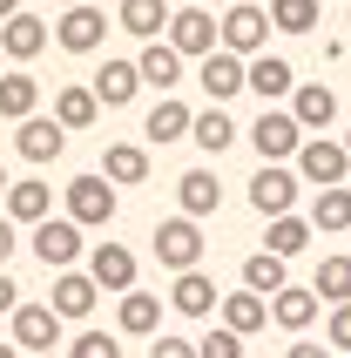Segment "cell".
Segmentation results:
<instances>
[{
	"label": "cell",
	"mask_w": 351,
	"mask_h": 358,
	"mask_svg": "<svg viewBox=\"0 0 351 358\" xmlns=\"http://www.w3.org/2000/svg\"><path fill=\"white\" fill-rule=\"evenodd\" d=\"M223 55H236V61L271 55V7L264 0H230L223 7Z\"/></svg>",
	"instance_id": "6da1fadb"
},
{
	"label": "cell",
	"mask_w": 351,
	"mask_h": 358,
	"mask_svg": "<svg viewBox=\"0 0 351 358\" xmlns=\"http://www.w3.org/2000/svg\"><path fill=\"white\" fill-rule=\"evenodd\" d=\"M243 136L257 142V156H264V162H297V156H304V142H311V136H304V122H297L291 108H264Z\"/></svg>",
	"instance_id": "7a4b0ae2"
},
{
	"label": "cell",
	"mask_w": 351,
	"mask_h": 358,
	"mask_svg": "<svg viewBox=\"0 0 351 358\" xmlns=\"http://www.w3.org/2000/svg\"><path fill=\"white\" fill-rule=\"evenodd\" d=\"M162 41H169L182 61H210L216 48H223V20L189 0V7H176V20H169V34H162Z\"/></svg>",
	"instance_id": "3957f363"
},
{
	"label": "cell",
	"mask_w": 351,
	"mask_h": 358,
	"mask_svg": "<svg viewBox=\"0 0 351 358\" xmlns=\"http://www.w3.org/2000/svg\"><path fill=\"white\" fill-rule=\"evenodd\" d=\"M297 189H304V176L297 169H284V162H264L250 176V210L264 223H277V217H297Z\"/></svg>",
	"instance_id": "277c9868"
},
{
	"label": "cell",
	"mask_w": 351,
	"mask_h": 358,
	"mask_svg": "<svg viewBox=\"0 0 351 358\" xmlns=\"http://www.w3.org/2000/svg\"><path fill=\"white\" fill-rule=\"evenodd\" d=\"M149 250H156V264L162 271H196L203 264V230H196V217H162L156 223V237H149Z\"/></svg>",
	"instance_id": "5b68a950"
},
{
	"label": "cell",
	"mask_w": 351,
	"mask_h": 358,
	"mask_svg": "<svg viewBox=\"0 0 351 358\" xmlns=\"http://www.w3.org/2000/svg\"><path fill=\"white\" fill-rule=\"evenodd\" d=\"M27 250H34V257L48 264V278L75 271V257H81V223H75V217H48V223H34Z\"/></svg>",
	"instance_id": "8992f818"
},
{
	"label": "cell",
	"mask_w": 351,
	"mask_h": 358,
	"mask_svg": "<svg viewBox=\"0 0 351 358\" xmlns=\"http://www.w3.org/2000/svg\"><path fill=\"white\" fill-rule=\"evenodd\" d=\"M297 176L311 182V189H345L351 149H345V142H331V136H311V142H304V156H297Z\"/></svg>",
	"instance_id": "52a82bcc"
},
{
	"label": "cell",
	"mask_w": 351,
	"mask_h": 358,
	"mask_svg": "<svg viewBox=\"0 0 351 358\" xmlns=\"http://www.w3.org/2000/svg\"><path fill=\"white\" fill-rule=\"evenodd\" d=\"M68 217L81 223V230H95V223H115V182L101 176H75L68 182Z\"/></svg>",
	"instance_id": "ba28073f"
},
{
	"label": "cell",
	"mask_w": 351,
	"mask_h": 358,
	"mask_svg": "<svg viewBox=\"0 0 351 358\" xmlns=\"http://www.w3.org/2000/svg\"><path fill=\"white\" fill-rule=\"evenodd\" d=\"M196 88L210 95V108H223L230 95H243V88H250V61H236V55H223V48H216L210 61H196Z\"/></svg>",
	"instance_id": "9c48e42d"
},
{
	"label": "cell",
	"mask_w": 351,
	"mask_h": 358,
	"mask_svg": "<svg viewBox=\"0 0 351 358\" xmlns=\"http://www.w3.org/2000/svg\"><path fill=\"white\" fill-rule=\"evenodd\" d=\"M55 41L68 55H95L101 41H108V14H101L95 0H88V7H68V14L55 20Z\"/></svg>",
	"instance_id": "30bf717a"
},
{
	"label": "cell",
	"mask_w": 351,
	"mask_h": 358,
	"mask_svg": "<svg viewBox=\"0 0 351 358\" xmlns=\"http://www.w3.org/2000/svg\"><path fill=\"white\" fill-rule=\"evenodd\" d=\"M14 345L34 352V358H48L61 345V311H55V304H20V311H14Z\"/></svg>",
	"instance_id": "8fae6325"
},
{
	"label": "cell",
	"mask_w": 351,
	"mask_h": 358,
	"mask_svg": "<svg viewBox=\"0 0 351 358\" xmlns=\"http://www.w3.org/2000/svg\"><path fill=\"white\" fill-rule=\"evenodd\" d=\"M88 278H95L101 291L129 298V291H136V250H122V243H95V250H88Z\"/></svg>",
	"instance_id": "7c38bea8"
},
{
	"label": "cell",
	"mask_w": 351,
	"mask_h": 358,
	"mask_svg": "<svg viewBox=\"0 0 351 358\" xmlns=\"http://www.w3.org/2000/svg\"><path fill=\"white\" fill-rule=\"evenodd\" d=\"M169 304L182 311V318H210V324L223 318V291H216L203 271H182V278L169 284Z\"/></svg>",
	"instance_id": "4fadbf2b"
},
{
	"label": "cell",
	"mask_w": 351,
	"mask_h": 358,
	"mask_svg": "<svg viewBox=\"0 0 351 358\" xmlns=\"http://www.w3.org/2000/svg\"><path fill=\"white\" fill-rule=\"evenodd\" d=\"M88 88L101 95V108H129V101L142 95V68L136 61H101L95 75H88Z\"/></svg>",
	"instance_id": "5bb4252c"
},
{
	"label": "cell",
	"mask_w": 351,
	"mask_h": 358,
	"mask_svg": "<svg viewBox=\"0 0 351 358\" xmlns=\"http://www.w3.org/2000/svg\"><path fill=\"white\" fill-rule=\"evenodd\" d=\"M317 311H324V298L304 291V284H284V291L271 298V324H284V331H297V338L317 324Z\"/></svg>",
	"instance_id": "9a60e30c"
},
{
	"label": "cell",
	"mask_w": 351,
	"mask_h": 358,
	"mask_svg": "<svg viewBox=\"0 0 351 358\" xmlns=\"http://www.w3.org/2000/svg\"><path fill=\"white\" fill-rule=\"evenodd\" d=\"M14 149H20V162H55L61 149H68V129H61L55 115H34V122L14 129Z\"/></svg>",
	"instance_id": "2e32d148"
},
{
	"label": "cell",
	"mask_w": 351,
	"mask_h": 358,
	"mask_svg": "<svg viewBox=\"0 0 351 358\" xmlns=\"http://www.w3.org/2000/svg\"><path fill=\"white\" fill-rule=\"evenodd\" d=\"M291 115L304 122V136H324L338 122V95L324 88V81H297V95H291Z\"/></svg>",
	"instance_id": "e0dca14e"
},
{
	"label": "cell",
	"mask_w": 351,
	"mask_h": 358,
	"mask_svg": "<svg viewBox=\"0 0 351 358\" xmlns=\"http://www.w3.org/2000/svg\"><path fill=\"white\" fill-rule=\"evenodd\" d=\"M41 115V81L27 75V68H14V75H0V122H34Z\"/></svg>",
	"instance_id": "ac0fdd59"
},
{
	"label": "cell",
	"mask_w": 351,
	"mask_h": 358,
	"mask_svg": "<svg viewBox=\"0 0 351 358\" xmlns=\"http://www.w3.org/2000/svg\"><path fill=\"white\" fill-rule=\"evenodd\" d=\"M95 304H101V284L88 278V271H61V278H55V311H61V324H68V318L81 324Z\"/></svg>",
	"instance_id": "d6986e66"
},
{
	"label": "cell",
	"mask_w": 351,
	"mask_h": 358,
	"mask_svg": "<svg viewBox=\"0 0 351 358\" xmlns=\"http://www.w3.org/2000/svg\"><path fill=\"white\" fill-rule=\"evenodd\" d=\"M176 203H182V217H216V203H223V182H216V169H182V182H176Z\"/></svg>",
	"instance_id": "ffe728a7"
},
{
	"label": "cell",
	"mask_w": 351,
	"mask_h": 358,
	"mask_svg": "<svg viewBox=\"0 0 351 358\" xmlns=\"http://www.w3.org/2000/svg\"><path fill=\"white\" fill-rule=\"evenodd\" d=\"M95 115H101V95L88 88V81H68V88H55V122L75 136V129H95Z\"/></svg>",
	"instance_id": "44dd1931"
},
{
	"label": "cell",
	"mask_w": 351,
	"mask_h": 358,
	"mask_svg": "<svg viewBox=\"0 0 351 358\" xmlns=\"http://www.w3.org/2000/svg\"><path fill=\"white\" fill-rule=\"evenodd\" d=\"M7 217L27 223V230H34V223H48V217H55V189H48L41 176H20L14 189H7Z\"/></svg>",
	"instance_id": "7402d4cb"
},
{
	"label": "cell",
	"mask_w": 351,
	"mask_h": 358,
	"mask_svg": "<svg viewBox=\"0 0 351 358\" xmlns=\"http://www.w3.org/2000/svg\"><path fill=\"white\" fill-rule=\"evenodd\" d=\"M48 20H34V14H14V20H0V48H7V55L20 61V68H27V61L41 55V48H48Z\"/></svg>",
	"instance_id": "603a6c76"
},
{
	"label": "cell",
	"mask_w": 351,
	"mask_h": 358,
	"mask_svg": "<svg viewBox=\"0 0 351 358\" xmlns=\"http://www.w3.org/2000/svg\"><path fill=\"white\" fill-rule=\"evenodd\" d=\"M136 68H142V81L156 88V95H169L176 81H182V55H176L169 41H142V55H136Z\"/></svg>",
	"instance_id": "cb8c5ba5"
},
{
	"label": "cell",
	"mask_w": 351,
	"mask_h": 358,
	"mask_svg": "<svg viewBox=\"0 0 351 358\" xmlns=\"http://www.w3.org/2000/svg\"><path fill=\"white\" fill-rule=\"evenodd\" d=\"M169 7H162V0H122L115 7V27H129V34H142V41H162L169 34Z\"/></svg>",
	"instance_id": "d4e9b609"
},
{
	"label": "cell",
	"mask_w": 351,
	"mask_h": 358,
	"mask_svg": "<svg viewBox=\"0 0 351 358\" xmlns=\"http://www.w3.org/2000/svg\"><path fill=\"white\" fill-rule=\"evenodd\" d=\"M250 88L264 95V108H271V101H284V95H297L291 61H284V55H257V61H250Z\"/></svg>",
	"instance_id": "484cf974"
},
{
	"label": "cell",
	"mask_w": 351,
	"mask_h": 358,
	"mask_svg": "<svg viewBox=\"0 0 351 358\" xmlns=\"http://www.w3.org/2000/svg\"><path fill=\"white\" fill-rule=\"evenodd\" d=\"M115 324L129 331V338H149L162 324V298L156 291H129V298H115Z\"/></svg>",
	"instance_id": "4316f807"
},
{
	"label": "cell",
	"mask_w": 351,
	"mask_h": 358,
	"mask_svg": "<svg viewBox=\"0 0 351 358\" xmlns=\"http://www.w3.org/2000/svg\"><path fill=\"white\" fill-rule=\"evenodd\" d=\"M189 129H196V108H182L176 95H162L156 108H149V122H142V136H149V142H182Z\"/></svg>",
	"instance_id": "83f0119b"
},
{
	"label": "cell",
	"mask_w": 351,
	"mask_h": 358,
	"mask_svg": "<svg viewBox=\"0 0 351 358\" xmlns=\"http://www.w3.org/2000/svg\"><path fill=\"white\" fill-rule=\"evenodd\" d=\"M101 176L108 182H142L149 176V149H142V142H108V149H101Z\"/></svg>",
	"instance_id": "f1b7e54d"
},
{
	"label": "cell",
	"mask_w": 351,
	"mask_h": 358,
	"mask_svg": "<svg viewBox=\"0 0 351 358\" xmlns=\"http://www.w3.org/2000/svg\"><path fill=\"white\" fill-rule=\"evenodd\" d=\"M223 324H230L236 338L264 331V324H271V298H257V291H236V298H223Z\"/></svg>",
	"instance_id": "f546056e"
},
{
	"label": "cell",
	"mask_w": 351,
	"mask_h": 358,
	"mask_svg": "<svg viewBox=\"0 0 351 358\" xmlns=\"http://www.w3.org/2000/svg\"><path fill=\"white\" fill-rule=\"evenodd\" d=\"M236 136H243V129L230 122V108H203V115H196V129H189V142H196V149H210V156H223Z\"/></svg>",
	"instance_id": "4dcf8cb0"
},
{
	"label": "cell",
	"mask_w": 351,
	"mask_h": 358,
	"mask_svg": "<svg viewBox=\"0 0 351 358\" xmlns=\"http://www.w3.org/2000/svg\"><path fill=\"white\" fill-rule=\"evenodd\" d=\"M284 257H271V250H250V257H243V291H257V298H277V291H284Z\"/></svg>",
	"instance_id": "1f68e13d"
},
{
	"label": "cell",
	"mask_w": 351,
	"mask_h": 358,
	"mask_svg": "<svg viewBox=\"0 0 351 358\" xmlns=\"http://www.w3.org/2000/svg\"><path fill=\"white\" fill-rule=\"evenodd\" d=\"M304 243H311V217H277V223H271V237H264V250L291 264Z\"/></svg>",
	"instance_id": "d6a6232c"
},
{
	"label": "cell",
	"mask_w": 351,
	"mask_h": 358,
	"mask_svg": "<svg viewBox=\"0 0 351 358\" xmlns=\"http://www.w3.org/2000/svg\"><path fill=\"white\" fill-rule=\"evenodd\" d=\"M311 230H351V189H317V203H311Z\"/></svg>",
	"instance_id": "836d02e7"
},
{
	"label": "cell",
	"mask_w": 351,
	"mask_h": 358,
	"mask_svg": "<svg viewBox=\"0 0 351 358\" xmlns=\"http://www.w3.org/2000/svg\"><path fill=\"white\" fill-rule=\"evenodd\" d=\"M324 304H351V257H324L317 264V284H311Z\"/></svg>",
	"instance_id": "e575fe53"
},
{
	"label": "cell",
	"mask_w": 351,
	"mask_h": 358,
	"mask_svg": "<svg viewBox=\"0 0 351 358\" xmlns=\"http://www.w3.org/2000/svg\"><path fill=\"white\" fill-rule=\"evenodd\" d=\"M271 27H284V34H311V27H317V0H271Z\"/></svg>",
	"instance_id": "d590c367"
},
{
	"label": "cell",
	"mask_w": 351,
	"mask_h": 358,
	"mask_svg": "<svg viewBox=\"0 0 351 358\" xmlns=\"http://www.w3.org/2000/svg\"><path fill=\"white\" fill-rule=\"evenodd\" d=\"M196 352H203V358H243V338H236L230 324H210V331L196 338Z\"/></svg>",
	"instance_id": "8d00e7d4"
},
{
	"label": "cell",
	"mask_w": 351,
	"mask_h": 358,
	"mask_svg": "<svg viewBox=\"0 0 351 358\" xmlns=\"http://www.w3.org/2000/svg\"><path fill=\"white\" fill-rule=\"evenodd\" d=\"M68 358H122V345H115V331H75Z\"/></svg>",
	"instance_id": "74e56055"
},
{
	"label": "cell",
	"mask_w": 351,
	"mask_h": 358,
	"mask_svg": "<svg viewBox=\"0 0 351 358\" xmlns=\"http://www.w3.org/2000/svg\"><path fill=\"white\" fill-rule=\"evenodd\" d=\"M324 345H331V352H351V304H331V318H324Z\"/></svg>",
	"instance_id": "f35d334b"
},
{
	"label": "cell",
	"mask_w": 351,
	"mask_h": 358,
	"mask_svg": "<svg viewBox=\"0 0 351 358\" xmlns=\"http://www.w3.org/2000/svg\"><path fill=\"white\" fill-rule=\"evenodd\" d=\"M149 358H203V352H196V338H176V331H162Z\"/></svg>",
	"instance_id": "ab89813d"
},
{
	"label": "cell",
	"mask_w": 351,
	"mask_h": 358,
	"mask_svg": "<svg viewBox=\"0 0 351 358\" xmlns=\"http://www.w3.org/2000/svg\"><path fill=\"white\" fill-rule=\"evenodd\" d=\"M14 230H20V223L7 217V210H0V271H7V257H14V250H20V237H14Z\"/></svg>",
	"instance_id": "60d3db41"
},
{
	"label": "cell",
	"mask_w": 351,
	"mask_h": 358,
	"mask_svg": "<svg viewBox=\"0 0 351 358\" xmlns=\"http://www.w3.org/2000/svg\"><path fill=\"white\" fill-rule=\"evenodd\" d=\"M284 358H331V345H317V338H291V352Z\"/></svg>",
	"instance_id": "b9f144b4"
},
{
	"label": "cell",
	"mask_w": 351,
	"mask_h": 358,
	"mask_svg": "<svg viewBox=\"0 0 351 358\" xmlns=\"http://www.w3.org/2000/svg\"><path fill=\"white\" fill-rule=\"evenodd\" d=\"M0 311H20V284L7 278V271H0Z\"/></svg>",
	"instance_id": "7bdbcfd3"
},
{
	"label": "cell",
	"mask_w": 351,
	"mask_h": 358,
	"mask_svg": "<svg viewBox=\"0 0 351 358\" xmlns=\"http://www.w3.org/2000/svg\"><path fill=\"white\" fill-rule=\"evenodd\" d=\"M20 14V0H0V20H14Z\"/></svg>",
	"instance_id": "ee69618b"
},
{
	"label": "cell",
	"mask_w": 351,
	"mask_h": 358,
	"mask_svg": "<svg viewBox=\"0 0 351 358\" xmlns=\"http://www.w3.org/2000/svg\"><path fill=\"white\" fill-rule=\"evenodd\" d=\"M7 189H14V182H7V169H0V203H7Z\"/></svg>",
	"instance_id": "f6af8a7d"
},
{
	"label": "cell",
	"mask_w": 351,
	"mask_h": 358,
	"mask_svg": "<svg viewBox=\"0 0 351 358\" xmlns=\"http://www.w3.org/2000/svg\"><path fill=\"white\" fill-rule=\"evenodd\" d=\"M55 7H61V14H68V7H88V0H55Z\"/></svg>",
	"instance_id": "bcb514c9"
},
{
	"label": "cell",
	"mask_w": 351,
	"mask_h": 358,
	"mask_svg": "<svg viewBox=\"0 0 351 358\" xmlns=\"http://www.w3.org/2000/svg\"><path fill=\"white\" fill-rule=\"evenodd\" d=\"M0 358H20V345H0Z\"/></svg>",
	"instance_id": "7dc6e473"
},
{
	"label": "cell",
	"mask_w": 351,
	"mask_h": 358,
	"mask_svg": "<svg viewBox=\"0 0 351 358\" xmlns=\"http://www.w3.org/2000/svg\"><path fill=\"white\" fill-rule=\"evenodd\" d=\"M196 7H223V0H196Z\"/></svg>",
	"instance_id": "c3c4849f"
},
{
	"label": "cell",
	"mask_w": 351,
	"mask_h": 358,
	"mask_svg": "<svg viewBox=\"0 0 351 358\" xmlns=\"http://www.w3.org/2000/svg\"><path fill=\"white\" fill-rule=\"evenodd\" d=\"M48 358H68V352H48Z\"/></svg>",
	"instance_id": "681fc988"
},
{
	"label": "cell",
	"mask_w": 351,
	"mask_h": 358,
	"mask_svg": "<svg viewBox=\"0 0 351 358\" xmlns=\"http://www.w3.org/2000/svg\"><path fill=\"white\" fill-rule=\"evenodd\" d=\"M345 149H351V136H345Z\"/></svg>",
	"instance_id": "f907efd6"
},
{
	"label": "cell",
	"mask_w": 351,
	"mask_h": 358,
	"mask_svg": "<svg viewBox=\"0 0 351 358\" xmlns=\"http://www.w3.org/2000/svg\"><path fill=\"white\" fill-rule=\"evenodd\" d=\"M345 20H351V14H345Z\"/></svg>",
	"instance_id": "816d5d0a"
}]
</instances>
